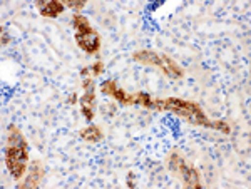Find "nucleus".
Returning a JSON list of instances; mask_svg holds the SVG:
<instances>
[{"mask_svg":"<svg viewBox=\"0 0 251 189\" xmlns=\"http://www.w3.org/2000/svg\"><path fill=\"white\" fill-rule=\"evenodd\" d=\"M84 95L80 97V107H82V114L86 116L87 120L94 119L96 114V84L92 79H86L84 80Z\"/></svg>","mask_w":251,"mask_h":189,"instance_id":"39448f33","label":"nucleus"},{"mask_svg":"<svg viewBox=\"0 0 251 189\" xmlns=\"http://www.w3.org/2000/svg\"><path fill=\"white\" fill-rule=\"evenodd\" d=\"M72 25H74V29H75V34H86V32L94 30L91 27V24H89V20L80 14H75L74 17H72Z\"/></svg>","mask_w":251,"mask_h":189,"instance_id":"9b49d317","label":"nucleus"},{"mask_svg":"<svg viewBox=\"0 0 251 189\" xmlns=\"http://www.w3.org/2000/svg\"><path fill=\"white\" fill-rule=\"evenodd\" d=\"M89 72H92V75H99L104 72V64L100 62V60H97V62L92 64L91 67H84L82 69V75H87Z\"/></svg>","mask_w":251,"mask_h":189,"instance_id":"ddd939ff","label":"nucleus"},{"mask_svg":"<svg viewBox=\"0 0 251 189\" xmlns=\"http://www.w3.org/2000/svg\"><path fill=\"white\" fill-rule=\"evenodd\" d=\"M75 100H77V97H75V94H72L71 97H69V102H71V104H74Z\"/></svg>","mask_w":251,"mask_h":189,"instance_id":"dca6fc26","label":"nucleus"},{"mask_svg":"<svg viewBox=\"0 0 251 189\" xmlns=\"http://www.w3.org/2000/svg\"><path fill=\"white\" fill-rule=\"evenodd\" d=\"M5 163L7 169L10 171L14 179H20L25 174L27 163H29V144L25 142L22 132L15 126L9 127L5 146Z\"/></svg>","mask_w":251,"mask_h":189,"instance_id":"f03ea898","label":"nucleus"},{"mask_svg":"<svg viewBox=\"0 0 251 189\" xmlns=\"http://www.w3.org/2000/svg\"><path fill=\"white\" fill-rule=\"evenodd\" d=\"M2 44L5 46V44H9V37H7L5 34H2Z\"/></svg>","mask_w":251,"mask_h":189,"instance_id":"2eb2a0df","label":"nucleus"},{"mask_svg":"<svg viewBox=\"0 0 251 189\" xmlns=\"http://www.w3.org/2000/svg\"><path fill=\"white\" fill-rule=\"evenodd\" d=\"M37 7L40 10V14L44 15V17H57L59 14H62L64 9H66V5H64L60 0H50V2H37Z\"/></svg>","mask_w":251,"mask_h":189,"instance_id":"6e6552de","label":"nucleus"},{"mask_svg":"<svg viewBox=\"0 0 251 189\" xmlns=\"http://www.w3.org/2000/svg\"><path fill=\"white\" fill-rule=\"evenodd\" d=\"M154 109L169 111L173 114L179 116V118H184L189 124H196V126H203V127H213V129L223 131L225 134H229V127L226 126V122H223V120H209L206 118L203 109L200 107V104L191 102V100L176 99V97L156 99Z\"/></svg>","mask_w":251,"mask_h":189,"instance_id":"f257e3e1","label":"nucleus"},{"mask_svg":"<svg viewBox=\"0 0 251 189\" xmlns=\"http://www.w3.org/2000/svg\"><path fill=\"white\" fill-rule=\"evenodd\" d=\"M75 42L84 52L94 54L100 47V35L96 30L86 32V34H75Z\"/></svg>","mask_w":251,"mask_h":189,"instance_id":"0eeeda50","label":"nucleus"},{"mask_svg":"<svg viewBox=\"0 0 251 189\" xmlns=\"http://www.w3.org/2000/svg\"><path fill=\"white\" fill-rule=\"evenodd\" d=\"M100 91L106 95H109V97H114L116 100H119L123 106H132V104H134V94H127V92L123 91L121 87H117L116 80H106V82L100 86Z\"/></svg>","mask_w":251,"mask_h":189,"instance_id":"423d86ee","label":"nucleus"},{"mask_svg":"<svg viewBox=\"0 0 251 189\" xmlns=\"http://www.w3.org/2000/svg\"><path fill=\"white\" fill-rule=\"evenodd\" d=\"M79 136H80V139L87 141V142H97V141L102 139V131L97 126H89L86 129L80 131Z\"/></svg>","mask_w":251,"mask_h":189,"instance_id":"9d476101","label":"nucleus"},{"mask_svg":"<svg viewBox=\"0 0 251 189\" xmlns=\"http://www.w3.org/2000/svg\"><path fill=\"white\" fill-rule=\"evenodd\" d=\"M62 3L66 7H71V9L80 10L84 5H86V0H62Z\"/></svg>","mask_w":251,"mask_h":189,"instance_id":"4468645a","label":"nucleus"},{"mask_svg":"<svg viewBox=\"0 0 251 189\" xmlns=\"http://www.w3.org/2000/svg\"><path fill=\"white\" fill-rule=\"evenodd\" d=\"M134 104L144 106L148 109H154V100H152V97L148 92H137V94H134Z\"/></svg>","mask_w":251,"mask_h":189,"instance_id":"f8f14e48","label":"nucleus"},{"mask_svg":"<svg viewBox=\"0 0 251 189\" xmlns=\"http://www.w3.org/2000/svg\"><path fill=\"white\" fill-rule=\"evenodd\" d=\"M132 59L139 64H144V66L159 67L166 75H169V77H173V79H179V77H183V74H184L179 64L174 62L169 55L159 54V52H154V50H137L132 54Z\"/></svg>","mask_w":251,"mask_h":189,"instance_id":"7ed1b4c3","label":"nucleus"},{"mask_svg":"<svg viewBox=\"0 0 251 189\" xmlns=\"http://www.w3.org/2000/svg\"><path fill=\"white\" fill-rule=\"evenodd\" d=\"M169 167H171L173 171L179 172L186 188H201V181H200V176H198V171L194 169V167L186 166L183 158H181L177 152H173L171 158H169Z\"/></svg>","mask_w":251,"mask_h":189,"instance_id":"20e7f679","label":"nucleus"},{"mask_svg":"<svg viewBox=\"0 0 251 189\" xmlns=\"http://www.w3.org/2000/svg\"><path fill=\"white\" fill-rule=\"evenodd\" d=\"M44 178V169H42V164L39 161H34L32 163V167H30V172H29V178H27L25 183L22 184V188H37L40 179Z\"/></svg>","mask_w":251,"mask_h":189,"instance_id":"1a4fd4ad","label":"nucleus"}]
</instances>
